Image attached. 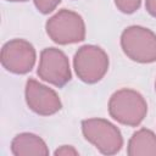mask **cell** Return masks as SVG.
Wrapping results in <instances>:
<instances>
[{
	"label": "cell",
	"mask_w": 156,
	"mask_h": 156,
	"mask_svg": "<svg viewBox=\"0 0 156 156\" xmlns=\"http://www.w3.org/2000/svg\"><path fill=\"white\" fill-rule=\"evenodd\" d=\"M155 90H156V82H155Z\"/></svg>",
	"instance_id": "obj_16"
},
{
	"label": "cell",
	"mask_w": 156,
	"mask_h": 156,
	"mask_svg": "<svg viewBox=\"0 0 156 156\" xmlns=\"http://www.w3.org/2000/svg\"><path fill=\"white\" fill-rule=\"evenodd\" d=\"M108 113L121 124L136 127L146 117L147 104L144 96L136 90L123 88L111 95Z\"/></svg>",
	"instance_id": "obj_1"
},
{
	"label": "cell",
	"mask_w": 156,
	"mask_h": 156,
	"mask_svg": "<svg viewBox=\"0 0 156 156\" xmlns=\"http://www.w3.org/2000/svg\"><path fill=\"white\" fill-rule=\"evenodd\" d=\"M24 95L28 107L37 115L51 116L62 108V102L57 93L33 78L27 80Z\"/></svg>",
	"instance_id": "obj_8"
},
{
	"label": "cell",
	"mask_w": 156,
	"mask_h": 156,
	"mask_svg": "<svg viewBox=\"0 0 156 156\" xmlns=\"http://www.w3.org/2000/svg\"><path fill=\"white\" fill-rule=\"evenodd\" d=\"M33 1L37 10L44 15L52 12L61 2V0H33Z\"/></svg>",
	"instance_id": "obj_12"
},
{
	"label": "cell",
	"mask_w": 156,
	"mask_h": 156,
	"mask_svg": "<svg viewBox=\"0 0 156 156\" xmlns=\"http://www.w3.org/2000/svg\"><path fill=\"white\" fill-rule=\"evenodd\" d=\"M54 155L55 156H78L79 152L72 145H62L54 151Z\"/></svg>",
	"instance_id": "obj_13"
},
{
	"label": "cell",
	"mask_w": 156,
	"mask_h": 156,
	"mask_svg": "<svg viewBox=\"0 0 156 156\" xmlns=\"http://www.w3.org/2000/svg\"><path fill=\"white\" fill-rule=\"evenodd\" d=\"M11 152L13 156H48L49 147L39 135L21 133L12 139Z\"/></svg>",
	"instance_id": "obj_9"
},
{
	"label": "cell",
	"mask_w": 156,
	"mask_h": 156,
	"mask_svg": "<svg viewBox=\"0 0 156 156\" xmlns=\"http://www.w3.org/2000/svg\"><path fill=\"white\" fill-rule=\"evenodd\" d=\"M145 7L152 17H156V0H145Z\"/></svg>",
	"instance_id": "obj_14"
},
{
	"label": "cell",
	"mask_w": 156,
	"mask_h": 156,
	"mask_svg": "<svg viewBox=\"0 0 156 156\" xmlns=\"http://www.w3.org/2000/svg\"><path fill=\"white\" fill-rule=\"evenodd\" d=\"M45 29L49 38L60 45L76 44L85 39V23L82 16L67 9L51 16L46 21Z\"/></svg>",
	"instance_id": "obj_2"
},
{
	"label": "cell",
	"mask_w": 156,
	"mask_h": 156,
	"mask_svg": "<svg viewBox=\"0 0 156 156\" xmlns=\"http://www.w3.org/2000/svg\"><path fill=\"white\" fill-rule=\"evenodd\" d=\"M127 154L129 156H156V134L147 128H140L130 136Z\"/></svg>",
	"instance_id": "obj_10"
},
{
	"label": "cell",
	"mask_w": 156,
	"mask_h": 156,
	"mask_svg": "<svg viewBox=\"0 0 156 156\" xmlns=\"http://www.w3.org/2000/svg\"><path fill=\"white\" fill-rule=\"evenodd\" d=\"M108 56L96 45L80 46L73 57V67L78 78L88 84L101 80L108 69Z\"/></svg>",
	"instance_id": "obj_5"
},
{
	"label": "cell",
	"mask_w": 156,
	"mask_h": 156,
	"mask_svg": "<svg viewBox=\"0 0 156 156\" xmlns=\"http://www.w3.org/2000/svg\"><path fill=\"white\" fill-rule=\"evenodd\" d=\"M84 138L102 155H116L123 146L121 130L105 118H88L82 122Z\"/></svg>",
	"instance_id": "obj_4"
},
{
	"label": "cell",
	"mask_w": 156,
	"mask_h": 156,
	"mask_svg": "<svg viewBox=\"0 0 156 156\" xmlns=\"http://www.w3.org/2000/svg\"><path fill=\"white\" fill-rule=\"evenodd\" d=\"M6 1H11V2H26L28 0H6Z\"/></svg>",
	"instance_id": "obj_15"
},
{
	"label": "cell",
	"mask_w": 156,
	"mask_h": 156,
	"mask_svg": "<svg viewBox=\"0 0 156 156\" xmlns=\"http://www.w3.org/2000/svg\"><path fill=\"white\" fill-rule=\"evenodd\" d=\"M0 60L6 71L15 74H26L34 67L37 52L29 41L12 39L2 45Z\"/></svg>",
	"instance_id": "obj_7"
},
{
	"label": "cell",
	"mask_w": 156,
	"mask_h": 156,
	"mask_svg": "<svg viewBox=\"0 0 156 156\" xmlns=\"http://www.w3.org/2000/svg\"><path fill=\"white\" fill-rule=\"evenodd\" d=\"M123 52L139 63L156 62V34L141 26H129L121 34Z\"/></svg>",
	"instance_id": "obj_3"
},
{
	"label": "cell",
	"mask_w": 156,
	"mask_h": 156,
	"mask_svg": "<svg viewBox=\"0 0 156 156\" xmlns=\"http://www.w3.org/2000/svg\"><path fill=\"white\" fill-rule=\"evenodd\" d=\"M37 73L40 79L58 88L66 85L72 78L67 55L56 48H45L40 52Z\"/></svg>",
	"instance_id": "obj_6"
},
{
	"label": "cell",
	"mask_w": 156,
	"mask_h": 156,
	"mask_svg": "<svg viewBox=\"0 0 156 156\" xmlns=\"http://www.w3.org/2000/svg\"><path fill=\"white\" fill-rule=\"evenodd\" d=\"M115 4L121 12L129 15L139 10L141 5V0H115Z\"/></svg>",
	"instance_id": "obj_11"
}]
</instances>
